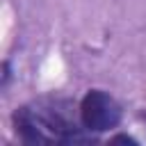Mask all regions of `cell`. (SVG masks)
<instances>
[{
    "instance_id": "3",
    "label": "cell",
    "mask_w": 146,
    "mask_h": 146,
    "mask_svg": "<svg viewBox=\"0 0 146 146\" xmlns=\"http://www.w3.org/2000/svg\"><path fill=\"white\" fill-rule=\"evenodd\" d=\"M112 141H128V144H135L132 137H125V135H119V137H112Z\"/></svg>"
},
{
    "instance_id": "1",
    "label": "cell",
    "mask_w": 146,
    "mask_h": 146,
    "mask_svg": "<svg viewBox=\"0 0 146 146\" xmlns=\"http://www.w3.org/2000/svg\"><path fill=\"white\" fill-rule=\"evenodd\" d=\"M80 121L82 128L89 132H105L119 125L121 107L110 94L100 89H91L80 100Z\"/></svg>"
},
{
    "instance_id": "4",
    "label": "cell",
    "mask_w": 146,
    "mask_h": 146,
    "mask_svg": "<svg viewBox=\"0 0 146 146\" xmlns=\"http://www.w3.org/2000/svg\"><path fill=\"white\" fill-rule=\"evenodd\" d=\"M141 119H146V110H144V112H141Z\"/></svg>"
},
{
    "instance_id": "2",
    "label": "cell",
    "mask_w": 146,
    "mask_h": 146,
    "mask_svg": "<svg viewBox=\"0 0 146 146\" xmlns=\"http://www.w3.org/2000/svg\"><path fill=\"white\" fill-rule=\"evenodd\" d=\"M9 78H11V68H9V62H5L2 64V87H7Z\"/></svg>"
}]
</instances>
